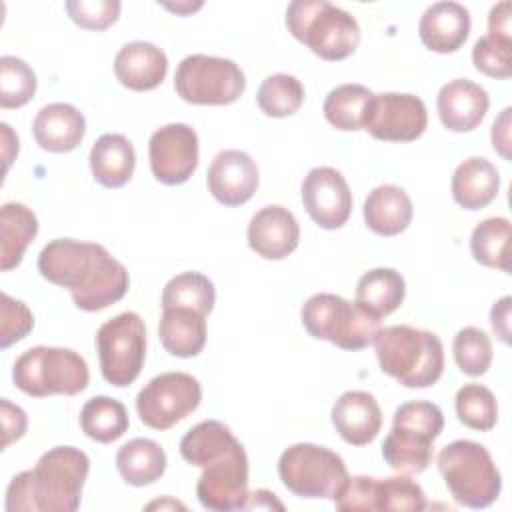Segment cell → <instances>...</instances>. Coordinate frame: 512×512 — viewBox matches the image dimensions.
Here are the masks:
<instances>
[{"mask_svg":"<svg viewBox=\"0 0 512 512\" xmlns=\"http://www.w3.org/2000/svg\"><path fill=\"white\" fill-rule=\"evenodd\" d=\"M168 72V58L162 48L152 42L134 40L124 44L114 58V74L118 82L134 92L154 90Z\"/></svg>","mask_w":512,"mask_h":512,"instance_id":"cell-22","label":"cell"},{"mask_svg":"<svg viewBox=\"0 0 512 512\" xmlns=\"http://www.w3.org/2000/svg\"><path fill=\"white\" fill-rule=\"evenodd\" d=\"M38 272L48 282L68 288L72 302L84 312L104 310L124 298L128 270L96 242L56 238L38 256Z\"/></svg>","mask_w":512,"mask_h":512,"instance_id":"cell-1","label":"cell"},{"mask_svg":"<svg viewBox=\"0 0 512 512\" xmlns=\"http://www.w3.org/2000/svg\"><path fill=\"white\" fill-rule=\"evenodd\" d=\"M426 126L428 112L422 98L398 92L374 94L364 120V130L384 142H412L424 134Z\"/></svg>","mask_w":512,"mask_h":512,"instance_id":"cell-14","label":"cell"},{"mask_svg":"<svg viewBox=\"0 0 512 512\" xmlns=\"http://www.w3.org/2000/svg\"><path fill=\"white\" fill-rule=\"evenodd\" d=\"M130 420L122 402L110 396H94L80 410L82 432L100 444H110L124 436Z\"/></svg>","mask_w":512,"mask_h":512,"instance_id":"cell-33","label":"cell"},{"mask_svg":"<svg viewBox=\"0 0 512 512\" xmlns=\"http://www.w3.org/2000/svg\"><path fill=\"white\" fill-rule=\"evenodd\" d=\"M36 234L38 218L28 206L20 202H6L0 208V268L4 272L22 262V256Z\"/></svg>","mask_w":512,"mask_h":512,"instance_id":"cell-28","label":"cell"},{"mask_svg":"<svg viewBox=\"0 0 512 512\" xmlns=\"http://www.w3.org/2000/svg\"><path fill=\"white\" fill-rule=\"evenodd\" d=\"M418 34L428 50L452 54L462 48L470 34V12L458 2H434L424 10Z\"/></svg>","mask_w":512,"mask_h":512,"instance_id":"cell-21","label":"cell"},{"mask_svg":"<svg viewBox=\"0 0 512 512\" xmlns=\"http://www.w3.org/2000/svg\"><path fill=\"white\" fill-rule=\"evenodd\" d=\"M168 504H170V506H176V508H184V506H182V504H178V502H168ZM154 506H160V508H162L164 504H160V502H154V504H150L148 508H154Z\"/></svg>","mask_w":512,"mask_h":512,"instance_id":"cell-52","label":"cell"},{"mask_svg":"<svg viewBox=\"0 0 512 512\" xmlns=\"http://www.w3.org/2000/svg\"><path fill=\"white\" fill-rule=\"evenodd\" d=\"M436 106L444 128L452 132H470L484 120L490 98L480 84L468 78H456L440 88Z\"/></svg>","mask_w":512,"mask_h":512,"instance_id":"cell-19","label":"cell"},{"mask_svg":"<svg viewBox=\"0 0 512 512\" xmlns=\"http://www.w3.org/2000/svg\"><path fill=\"white\" fill-rule=\"evenodd\" d=\"M302 326L316 340H328L342 350H362L374 342L380 318L356 300L320 292L310 296L300 310Z\"/></svg>","mask_w":512,"mask_h":512,"instance_id":"cell-8","label":"cell"},{"mask_svg":"<svg viewBox=\"0 0 512 512\" xmlns=\"http://www.w3.org/2000/svg\"><path fill=\"white\" fill-rule=\"evenodd\" d=\"M286 28L318 58H348L360 42L358 20L326 0H294L286 8Z\"/></svg>","mask_w":512,"mask_h":512,"instance_id":"cell-4","label":"cell"},{"mask_svg":"<svg viewBox=\"0 0 512 512\" xmlns=\"http://www.w3.org/2000/svg\"><path fill=\"white\" fill-rule=\"evenodd\" d=\"M376 510H410L418 512L426 508V494L422 486L404 476L376 478L374 488Z\"/></svg>","mask_w":512,"mask_h":512,"instance_id":"cell-40","label":"cell"},{"mask_svg":"<svg viewBox=\"0 0 512 512\" xmlns=\"http://www.w3.org/2000/svg\"><path fill=\"white\" fill-rule=\"evenodd\" d=\"M12 380L18 390L34 398L76 396L86 390L90 372L86 360L70 348L34 346L16 358Z\"/></svg>","mask_w":512,"mask_h":512,"instance_id":"cell-7","label":"cell"},{"mask_svg":"<svg viewBox=\"0 0 512 512\" xmlns=\"http://www.w3.org/2000/svg\"><path fill=\"white\" fill-rule=\"evenodd\" d=\"M510 112L512 108H504L500 116L494 120L492 132H490L494 150L506 160H510Z\"/></svg>","mask_w":512,"mask_h":512,"instance_id":"cell-46","label":"cell"},{"mask_svg":"<svg viewBox=\"0 0 512 512\" xmlns=\"http://www.w3.org/2000/svg\"><path fill=\"white\" fill-rule=\"evenodd\" d=\"M216 302V290L208 276L182 272L170 278L162 290V308H192L208 316Z\"/></svg>","mask_w":512,"mask_h":512,"instance_id":"cell-35","label":"cell"},{"mask_svg":"<svg viewBox=\"0 0 512 512\" xmlns=\"http://www.w3.org/2000/svg\"><path fill=\"white\" fill-rule=\"evenodd\" d=\"M36 86V74L22 58H0V106L4 110L28 104L36 94Z\"/></svg>","mask_w":512,"mask_h":512,"instance_id":"cell-38","label":"cell"},{"mask_svg":"<svg viewBox=\"0 0 512 512\" xmlns=\"http://www.w3.org/2000/svg\"><path fill=\"white\" fill-rule=\"evenodd\" d=\"M332 424L340 438L352 446L370 444L382 428V410L364 390L344 392L332 406Z\"/></svg>","mask_w":512,"mask_h":512,"instance_id":"cell-20","label":"cell"},{"mask_svg":"<svg viewBox=\"0 0 512 512\" xmlns=\"http://www.w3.org/2000/svg\"><path fill=\"white\" fill-rule=\"evenodd\" d=\"M510 10H512V4L508 0L492 6V10L488 14V34L500 36V38H512L510 36Z\"/></svg>","mask_w":512,"mask_h":512,"instance_id":"cell-48","label":"cell"},{"mask_svg":"<svg viewBox=\"0 0 512 512\" xmlns=\"http://www.w3.org/2000/svg\"><path fill=\"white\" fill-rule=\"evenodd\" d=\"M366 226L378 236H396L412 222V200L404 188L396 184L376 186L362 206Z\"/></svg>","mask_w":512,"mask_h":512,"instance_id":"cell-24","label":"cell"},{"mask_svg":"<svg viewBox=\"0 0 512 512\" xmlns=\"http://www.w3.org/2000/svg\"><path fill=\"white\" fill-rule=\"evenodd\" d=\"M282 484L300 498H334L348 478L344 460L330 448L300 442L286 448L278 460Z\"/></svg>","mask_w":512,"mask_h":512,"instance_id":"cell-9","label":"cell"},{"mask_svg":"<svg viewBox=\"0 0 512 512\" xmlns=\"http://www.w3.org/2000/svg\"><path fill=\"white\" fill-rule=\"evenodd\" d=\"M202 400L200 382L186 372H164L154 376L136 396V412L152 430H168Z\"/></svg>","mask_w":512,"mask_h":512,"instance_id":"cell-12","label":"cell"},{"mask_svg":"<svg viewBox=\"0 0 512 512\" xmlns=\"http://www.w3.org/2000/svg\"><path fill=\"white\" fill-rule=\"evenodd\" d=\"M452 198L464 210H480L494 202L500 190L498 168L480 156L460 162L452 174Z\"/></svg>","mask_w":512,"mask_h":512,"instance_id":"cell-25","label":"cell"},{"mask_svg":"<svg viewBox=\"0 0 512 512\" xmlns=\"http://www.w3.org/2000/svg\"><path fill=\"white\" fill-rule=\"evenodd\" d=\"M258 182V166L242 150L218 152L206 174L210 194L224 206L246 204L254 196Z\"/></svg>","mask_w":512,"mask_h":512,"instance_id":"cell-17","label":"cell"},{"mask_svg":"<svg viewBox=\"0 0 512 512\" xmlns=\"http://www.w3.org/2000/svg\"><path fill=\"white\" fill-rule=\"evenodd\" d=\"M472 62L478 72L490 78H510L512 74V38L486 34L472 48Z\"/></svg>","mask_w":512,"mask_h":512,"instance_id":"cell-41","label":"cell"},{"mask_svg":"<svg viewBox=\"0 0 512 512\" xmlns=\"http://www.w3.org/2000/svg\"><path fill=\"white\" fill-rule=\"evenodd\" d=\"M136 166V152L132 142L122 134H102L90 150V170L104 188L124 186Z\"/></svg>","mask_w":512,"mask_h":512,"instance_id":"cell-27","label":"cell"},{"mask_svg":"<svg viewBox=\"0 0 512 512\" xmlns=\"http://www.w3.org/2000/svg\"><path fill=\"white\" fill-rule=\"evenodd\" d=\"M302 204L320 228L336 230L350 218L352 192L336 168L316 166L304 176Z\"/></svg>","mask_w":512,"mask_h":512,"instance_id":"cell-16","label":"cell"},{"mask_svg":"<svg viewBox=\"0 0 512 512\" xmlns=\"http://www.w3.org/2000/svg\"><path fill=\"white\" fill-rule=\"evenodd\" d=\"M116 468L126 484L148 486L166 470L164 448L150 438H132L116 452Z\"/></svg>","mask_w":512,"mask_h":512,"instance_id":"cell-29","label":"cell"},{"mask_svg":"<svg viewBox=\"0 0 512 512\" xmlns=\"http://www.w3.org/2000/svg\"><path fill=\"white\" fill-rule=\"evenodd\" d=\"M406 296V282L394 268H374L360 276L356 302L374 316L384 318L400 308Z\"/></svg>","mask_w":512,"mask_h":512,"instance_id":"cell-30","label":"cell"},{"mask_svg":"<svg viewBox=\"0 0 512 512\" xmlns=\"http://www.w3.org/2000/svg\"><path fill=\"white\" fill-rule=\"evenodd\" d=\"M64 6L70 20L86 30H106L118 20L122 8L118 0H68Z\"/></svg>","mask_w":512,"mask_h":512,"instance_id":"cell-42","label":"cell"},{"mask_svg":"<svg viewBox=\"0 0 512 512\" xmlns=\"http://www.w3.org/2000/svg\"><path fill=\"white\" fill-rule=\"evenodd\" d=\"M0 416H2V428H4L2 448H8L12 442H16L24 436L26 426H28V418H26V412L20 406L12 404L6 398L0 400Z\"/></svg>","mask_w":512,"mask_h":512,"instance_id":"cell-45","label":"cell"},{"mask_svg":"<svg viewBox=\"0 0 512 512\" xmlns=\"http://www.w3.org/2000/svg\"><path fill=\"white\" fill-rule=\"evenodd\" d=\"M0 128H2V144H4L2 152H4V160H6V168H8L14 154H18V136L10 130V126L6 122H2Z\"/></svg>","mask_w":512,"mask_h":512,"instance_id":"cell-50","label":"cell"},{"mask_svg":"<svg viewBox=\"0 0 512 512\" xmlns=\"http://www.w3.org/2000/svg\"><path fill=\"white\" fill-rule=\"evenodd\" d=\"M174 88L188 104L226 106L242 96L246 78L230 58L190 54L176 68Z\"/></svg>","mask_w":512,"mask_h":512,"instance_id":"cell-10","label":"cell"},{"mask_svg":"<svg viewBox=\"0 0 512 512\" xmlns=\"http://www.w3.org/2000/svg\"><path fill=\"white\" fill-rule=\"evenodd\" d=\"M258 108L270 118L292 116L304 102V86L292 74H272L268 76L256 94Z\"/></svg>","mask_w":512,"mask_h":512,"instance_id":"cell-36","label":"cell"},{"mask_svg":"<svg viewBox=\"0 0 512 512\" xmlns=\"http://www.w3.org/2000/svg\"><path fill=\"white\" fill-rule=\"evenodd\" d=\"M168 10H172V12H178V14H188V12H194V10H198L200 6H202V2H198V4H190V2H182V4H164Z\"/></svg>","mask_w":512,"mask_h":512,"instance_id":"cell-51","label":"cell"},{"mask_svg":"<svg viewBox=\"0 0 512 512\" xmlns=\"http://www.w3.org/2000/svg\"><path fill=\"white\" fill-rule=\"evenodd\" d=\"M196 496L206 510L230 512L244 508L248 498V456L240 442L204 466Z\"/></svg>","mask_w":512,"mask_h":512,"instance_id":"cell-13","label":"cell"},{"mask_svg":"<svg viewBox=\"0 0 512 512\" xmlns=\"http://www.w3.org/2000/svg\"><path fill=\"white\" fill-rule=\"evenodd\" d=\"M442 428L444 414L436 404L404 402L394 412L392 428L382 444V458L400 474H420L432 462V444Z\"/></svg>","mask_w":512,"mask_h":512,"instance_id":"cell-5","label":"cell"},{"mask_svg":"<svg viewBox=\"0 0 512 512\" xmlns=\"http://www.w3.org/2000/svg\"><path fill=\"white\" fill-rule=\"evenodd\" d=\"M248 508H264V510H282V502L276 500V494L268 492V490H254V492H248V498H246V504L242 510H248Z\"/></svg>","mask_w":512,"mask_h":512,"instance_id":"cell-49","label":"cell"},{"mask_svg":"<svg viewBox=\"0 0 512 512\" xmlns=\"http://www.w3.org/2000/svg\"><path fill=\"white\" fill-rule=\"evenodd\" d=\"M2 330H0V348H8L14 342L22 340L34 328V316L30 308L2 292Z\"/></svg>","mask_w":512,"mask_h":512,"instance_id":"cell-43","label":"cell"},{"mask_svg":"<svg viewBox=\"0 0 512 512\" xmlns=\"http://www.w3.org/2000/svg\"><path fill=\"white\" fill-rule=\"evenodd\" d=\"M100 372L112 386H130L144 366L146 326L136 312H122L106 320L96 332Z\"/></svg>","mask_w":512,"mask_h":512,"instance_id":"cell-11","label":"cell"},{"mask_svg":"<svg viewBox=\"0 0 512 512\" xmlns=\"http://www.w3.org/2000/svg\"><path fill=\"white\" fill-rule=\"evenodd\" d=\"M90 470L86 452L56 446L44 452L32 470L16 474L6 488L8 512H74Z\"/></svg>","mask_w":512,"mask_h":512,"instance_id":"cell-2","label":"cell"},{"mask_svg":"<svg viewBox=\"0 0 512 512\" xmlns=\"http://www.w3.org/2000/svg\"><path fill=\"white\" fill-rule=\"evenodd\" d=\"M372 98L374 92L362 84H340L324 100V118L342 132L362 130Z\"/></svg>","mask_w":512,"mask_h":512,"instance_id":"cell-31","label":"cell"},{"mask_svg":"<svg viewBox=\"0 0 512 512\" xmlns=\"http://www.w3.org/2000/svg\"><path fill=\"white\" fill-rule=\"evenodd\" d=\"M372 344L380 370L406 388L434 386L444 372V348L430 330L408 324L384 326Z\"/></svg>","mask_w":512,"mask_h":512,"instance_id":"cell-3","label":"cell"},{"mask_svg":"<svg viewBox=\"0 0 512 512\" xmlns=\"http://www.w3.org/2000/svg\"><path fill=\"white\" fill-rule=\"evenodd\" d=\"M456 416L472 430H492L498 420V404L492 390L482 384H464L456 392Z\"/></svg>","mask_w":512,"mask_h":512,"instance_id":"cell-37","label":"cell"},{"mask_svg":"<svg viewBox=\"0 0 512 512\" xmlns=\"http://www.w3.org/2000/svg\"><path fill=\"white\" fill-rule=\"evenodd\" d=\"M248 246L266 260L290 256L300 242V226L294 214L278 204L260 208L248 224Z\"/></svg>","mask_w":512,"mask_h":512,"instance_id":"cell-18","label":"cell"},{"mask_svg":"<svg viewBox=\"0 0 512 512\" xmlns=\"http://www.w3.org/2000/svg\"><path fill=\"white\" fill-rule=\"evenodd\" d=\"M510 306H512V298L510 296H502L490 310V324L494 334L504 342L510 344Z\"/></svg>","mask_w":512,"mask_h":512,"instance_id":"cell-47","label":"cell"},{"mask_svg":"<svg viewBox=\"0 0 512 512\" xmlns=\"http://www.w3.org/2000/svg\"><path fill=\"white\" fill-rule=\"evenodd\" d=\"M374 488H376V478L372 476H348L346 482L340 486L336 492L334 506L344 512H372L376 510L374 506Z\"/></svg>","mask_w":512,"mask_h":512,"instance_id":"cell-44","label":"cell"},{"mask_svg":"<svg viewBox=\"0 0 512 512\" xmlns=\"http://www.w3.org/2000/svg\"><path fill=\"white\" fill-rule=\"evenodd\" d=\"M150 170L166 186L184 184L198 168V134L192 126L174 122L158 128L148 142Z\"/></svg>","mask_w":512,"mask_h":512,"instance_id":"cell-15","label":"cell"},{"mask_svg":"<svg viewBox=\"0 0 512 512\" xmlns=\"http://www.w3.org/2000/svg\"><path fill=\"white\" fill-rule=\"evenodd\" d=\"M452 352L458 368L468 376H482L492 364V342L488 334L476 326L458 330Z\"/></svg>","mask_w":512,"mask_h":512,"instance_id":"cell-39","label":"cell"},{"mask_svg":"<svg viewBox=\"0 0 512 512\" xmlns=\"http://www.w3.org/2000/svg\"><path fill=\"white\" fill-rule=\"evenodd\" d=\"M238 440L218 420H204L192 426L180 440V456L192 466H206L224 456Z\"/></svg>","mask_w":512,"mask_h":512,"instance_id":"cell-32","label":"cell"},{"mask_svg":"<svg viewBox=\"0 0 512 512\" xmlns=\"http://www.w3.org/2000/svg\"><path fill=\"white\" fill-rule=\"evenodd\" d=\"M32 134L36 144L46 152H72L86 134V120L76 106L68 102H52L36 114Z\"/></svg>","mask_w":512,"mask_h":512,"instance_id":"cell-23","label":"cell"},{"mask_svg":"<svg viewBox=\"0 0 512 512\" xmlns=\"http://www.w3.org/2000/svg\"><path fill=\"white\" fill-rule=\"evenodd\" d=\"M158 338L176 358L198 356L206 344V316L192 308H162Z\"/></svg>","mask_w":512,"mask_h":512,"instance_id":"cell-26","label":"cell"},{"mask_svg":"<svg viewBox=\"0 0 512 512\" xmlns=\"http://www.w3.org/2000/svg\"><path fill=\"white\" fill-rule=\"evenodd\" d=\"M510 220L492 216L478 222L470 236V252L474 260L488 268L510 272Z\"/></svg>","mask_w":512,"mask_h":512,"instance_id":"cell-34","label":"cell"},{"mask_svg":"<svg viewBox=\"0 0 512 512\" xmlns=\"http://www.w3.org/2000/svg\"><path fill=\"white\" fill-rule=\"evenodd\" d=\"M438 470L452 498L466 508H486L502 490L490 452L472 440H454L438 452Z\"/></svg>","mask_w":512,"mask_h":512,"instance_id":"cell-6","label":"cell"}]
</instances>
